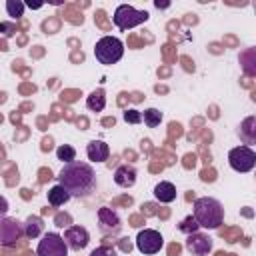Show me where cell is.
Here are the masks:
<instances>
[{"label": "cell", "instance_id": "ac0fdd59", "mask_svg": "<svg viewBox=\"0 0 256 256\" xmlns=\"http://www.w3.org/2000/svg\"><path fill=\"white\" fill-rule=\"evenodd\" d=\"M44 230V222L40 216H28L24 222V236L26 238H38Z\"/></svg>", "mask_w": 256, "mask_h": 256}, {"label": "cell", "instance_id": "7402d4cb", "mask_svg": "<svg viewBox=\"0 0 256 256\" xmlns=\"http://www.w3.org/2000/svg\"><path fill=\"white\" fill-rule=\"evenodd\" d=\"M178 230H180V232H184V234L188 236V234L198 232V230H200V224L196 222V218H194V216H188V218H184V220L178 224Z\"/></svg>", "mask_w": 256, "mask_h": 256}, {"label": "cell", "instance_id": "e0dca14e", "mask_svg": "<svg viewBox=\"0 0 256 256\" xmlns=\"http://www.w3.org/2000/svg\"><path fill=\"white\" fill-rule=\"evenodd\" d=\"M70 198H72L70 192H68L62 184H56V186H52V188L48 190V204H50V206H64Z\"/></svg>", "mask_w": 256, "mask_h": 256}, {"label": "cell", "instance_id": "d4e9b609", "mask_svg": "<svg viewBox=\"0 0 256 256\" xmlns=\"http://www.w3.org/2000/svg\"><path fill=\"white\" fill-rule=\"evenodd\" d=\"M90 256H118V254L112 248H108V246H98V248H94L90 252Z\"/></svg>", "mask_w": 256, "mask_h": 256}, {"label": "cell", "instance_id": "9a60e30c", "mask_svg": "<svg viewBox=\"0 0 256 256\" xmlns=\"http://www.w3.org/2000/svg\"><path fill=\"white\" fill-rule=\"evenodd\" d=\"M238 62L242 66V72L250 78H256V48H246L240 52Z\"/></svg>", "mask_w": 256, "mask_h": 256}, {"label": "cell", "instance_id": "cb8c5ba5", "mask_svg": "<svg viewBox=\"0 0 256 256\" xmlns=\"http://www.w3.org/2000/svg\"><path fill=\"white\" fill-rule=\"evenodd\" d=\"M124 122H128V124H140L142 122V112H138L134 108L124 110Z\"/></svg>", "mask_w": 256, "mask_h": 256}, {"label": "cell", "instance_id": "d6986e66", "mask_svg": "<svg viewBox=\"0 0 256 256\" xmlns=\"http://www.w3.org/2000/svg\"><path fill=\"white\" fill-rule=\"evenodd\" d=\"M86 106H88V110H92V112H102L104 106H106V92H104L102 88L94 90V92L86 98Z\"/></svg>", "mask_w": 256, "mask_h": 256}, {"label": "cell", "instance_id": "7c38bea8", "mask_svg": "<svg viewBox=\"0 0 256 256\" xmlns=\"http://www.w3.org/2000/svg\"><path fill=\"white\" fill-rule=\"evenodd\" d=\"M238 136L244 146L256 144V116H246L238 126Z\"/></svg>", "mask_w": 256, "mask_h": 256}, {"label": "cell", "instance_id": "ffe728a7", "mask_svg": "<svg viewBox=\"0 0 256 256\" xmlns=\"http://www.w3.org/2000/svg\"><path fill=\"white\" fill-rule=\"evenodd\" d=\"M142 120H144V124H146L148 128H156V126H160V122H162V112H160L158 108H148V110H144Z\"/></svg>", "mask_w": 256, "mask_h": 256}, {"label": "cell", "instance_id": "8fae6325", "mask_svg": "<svg viewBox=\"0 0 256 256\" xmlns=\"http://www.w3.org/2000/svg\"><path fill=\"white\" fill-rule=\"evenodd\" d=\"M98 228L102 234H118L122 228L120 216L112 210V208H100L98 210Z\"/></svg>", "mask_w": 256, "mask_h": 256}, {"label": "cell", "instance_id": "30bf717a", "mask_svg": "<svg viewBox=\"0 0 256 256\" xmlns=\"http://www.w3.org/2000/svg\"><path fill=\"white\" fill-rule=\"evenodd\" d=\"M64 240H66V244H68L70 250L80 252V250H84L88 246L90 234H88V230L84 226H68L64 230Z\"/></svg>", "mask_w": 256, "mask_h": 256}, {"label": "cell", "instance_id": "603a6c76", "mask_svg": "<svg viewBox=\"0 0 256 256\" xmlns=\"http://www.w3.org/2000/svg\"><path fill=\"white\" fill-rule=\"evenodd\" d=\"M24 8H26L24 2H14V0H8V2H6V12H8V16L14 18V20L24 14Z\"/></svg>", "mask_w": 256, "mask_h": 256}, {"label": "cell", "instance_id": "7a4b0ae2", "mask_svg": "<svg viewBox=\"0 0 256 256\" xmlns=\"http://www.w3.org/2000/svg\"><path fill=\"white\" fill-rule=\"evenodd\" d=\"M192 216L196 218V222L200 224V228L206 230H216L220 228V224L224 222V208L216 198L210 196H200L194 200L192 206Z\"/></svg>", "mask_w": 256, "mask_h": 256}, {"label": "cell", "instance_id": "3957f363", "mask_svg": "<svg viewBox=\"0 0 256 256\" xmlns=\"http://www.w3.org/2000/svg\"><path fill=\"white\" fill-rule=\"evenodd\" d=\"M94 56L104 66L116 64L124 56V44L116 36H102L94 46Z\"/></svg>", "mask_w": 256, "mask_h": 256}, {"label": "cell", "instance_id": "9c48e42d", "mask_svg": "<svg viewBox=\"0 0 256 256\" xmlns=\"http://www.w3.org/2000/svg\"><path fill=\"white\" fill-rule=\"evenodd\" d=\"M212 246H214V242L206 234L194 232V234H188L186 236V250L192 256H208L212 252Z\"/></svg>", "mask_w": 256, "mask_h": 256}, {"label": "cell", "instance_id": "4fadbf2b", "mask_svg": "<svg viewBox=\"0 0 256 256\" xmlns=\"http://www.w3.org/2000/svg\"><path fill=\"white\" fill-rule=\"evenodd\" d=\"M86 156L92 162H106L110 156V148L104 140H90L86 146Z\"/></svg>", "mask_w": 256, "mask_h": 256}, {"label": "cell", "instance_id": "52a82bcc", "mask_svg": "<svg viewBox=\"0 0 256 256\" xmlns=\"http://www.w3.org/2000/svg\"><path fill=\"white\" fill-rule=\"evenodd\" d=\"M162 246H164V238H162V234L158 230L144 228L136 236V248L142 254H156V252H160Z\"/></svg>", "mask_w": 256, "mask_h": 256}, {"label": "cell", "instance_id": "277c9868", "mask_svg": "<svg viewBox=\"0 0 256 256\" xmlns=\"http://www.w3.org/2000/svg\"><path fill=\"white\" fill-rule=\"evenodd\" d=\"M148 20V12L146 10H136L130 4H120L112 16V22L120 28V30H130L142 22Z\"/></svg>", "mask_w": 256, "mask_h": 256}, {"label": "cell", "instance_id": "484cf974", "mask_svg": "<svg viewBox=\"0 0 256 256\" xmlns=\"http://www.w3.org/2000/svg\"><path fill=\"white\" fill-rule=\"evenodd\" d=\"M56 222H58V224H56V226H62V228H64V226H68V224H66V222H70V218H68V216H66V214H64V216H62V214H60V216H58V218H56Z\"/></svg>", "mask_w": 256, "mask_h": 256}, {"label": "cell", "instance_id": "5bb4252c", "mask_svg": "<svg viewBox=\"0 0 256 256\" xmlns=\"http://www.w3.org/2000/svg\"><path fill=\"white\" fill-rule=\"evenodd\" d=\"M114 182L120 186V188H130L136 184V170L128 164H122L116 168L114 172Z\"/></svg>", "mask_w": 256, "mask_h": 256}, {"label": "cell", "instance_id": "ba28073f", "mask_svg": "<svg viewBox=\"0 0 256 256\" xmlns=\"http://www.w3.org/2000/svg\"><path fill=\"white\" fill-rule=\"evenodd\" d=\"M22 236H24V224H20L14 218L2 216V224H0V242H2V246H6V248L16 246V242Z\"/></svg>", "mask_w": 256, "mask_h": 256}, {"label": "cell", "instance_id": "44dd1931", "mask_svg": "<svg viewBox=\"0 0 256 256\" xmlns=\"http://www.w3.org/2000/svg\"><path fill=\"white\" fill-rule=\"evenodd\" d=\"M56 156H58V160H62L64 164H70V162L76 160V150H74L72 146H68V144H62V146L56 148Z\"/></svg>", "mask_w": 256, "mask_h": 256}, {"label": "cell", "instance_id": "6da1fadb", "mask_svg": "<svg viewBox=\"0 0 256 256\" xmlns=\"http://www.w3.org/2000/svg\"><path fill=\"white\" fill-rule=\"evenodd\" d=\"M58 184H62L72 198H84L96 188V172L88 162L74 160L62 166L58 174Z\"/></svg>", "mask_w": 256, "mask_h": 256}, {"label": "cell", "instance_id": "8992f818", "mask_svg": "<svg viewBox=\"0 0 256 256\" xmlns=\"http://www.w3.org/2000/svg\"><path fill=\"white\" fill-rule=\"evenodd\" d=\"M68 250L70 248H68L64 236H60L56 232H48L38 242L36 256H68Z\"/></svg>", "mask_w": 256, "mask_h": 256}, {"label": "cell", "instance_id": "4316f807", "mask_svg": "<svg viewBox=\"0 0 256 256\" xmlns=\"http://www.w3.org/2000/svg\"><path fill=\"white\" fill-rule=\"evenodd\" d=\"M154 6H156V8H168L170 4H168V2H160V0H158V2H154Z\"/></svg>", "mask_w": 256, "mask_h": 256}, {"label": "cell", "instance_id": "2e32d148", "mask_svg": "<svg viewBox=\"0 0 256 256\" xmlns=\"http://www.w3.org/2000/svg\"><path fill=\"white\" fill-rule=\"evenodd\" d=\"M154 198H156L158 202H162V204L174 202V200H176V188H174V184H172V182H166V180L158 182V184L154 186Z\"/></svg>", "mask_w": 256, "mask_h": 256}, {"label": "cell", "instance_id": "5b68a950", "mask_svg": "<svg viewBox=\"0 0 256 256\" xmlns=\"http://www.w3.org/2000/svg\"><path fill=\"white\" fill-rule=\"evenodd\" d=\"M228 164L236 172H250L256 168V152L250 146H236L228 152Z\"/></svg>", "mask_w": 256, "mask_h": 256}]
</instances>
